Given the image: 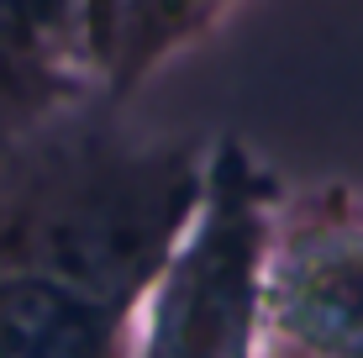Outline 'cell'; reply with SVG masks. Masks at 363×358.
Listing matches in <instances>:
<instances>
[{
    "mask_svg": "<svg viewBox=\"0 0 363 358\" xmlns=\"http://www.w3.org/2000/svg\"><path fill=\"white\" fill-rule=\"evenodd\" d=\"M284 184L237 132L206 142L195 211L174 237L147 290L137 353L143 358H258L274 237Z\"/></svg>",
    "mask_w": 363,
    "mask_h": 358,
    "instance_id": "7a4b0ae2",
    "label": "cell"
},
{
    "mask_svg": "<svg viewBox=\"0 0 363 358\" xmlns=\"http://www.w3.org/2000/svg\"><path fill=\"white\" fill-rule=\"evenodd\" d=\"M90 6L95 90L106 106H127L169 58L216 32L242 0H84Z\"/></svg>",
    "mask_w": 363,
    "mask_h": 358,
    "instance_id": "5b68a950",
    "label": "cell"
},
{
    "mask_svg": "<svg viewBox=\"0 0 363 358\" xmlns=\"http://www.w3.org/2000/svg\"><path fill=\"white\" fill-rule=\"evenodd\" d=\"M90 6L84 0H0V147L95 101Z\"/></svg>",
    "mask_w": 363,
    "mask_h": 358,
    "instance_id": "277c9868",
    "label": "cell"
},
{
    "mask_svg": "<svg viewBox=\"0 0 363 358\" xmlns=\"http://www.w3.org/2000/svg\"><path fill=\"white\" fill-rule=\"evenodd\" d=\"M264 353L279 358H363V201L316 190L284 201L274 237Z\"/></svg>",
    "mask_w": 363,
    "mask_h": 358,
    "instance_id": "3957f363",
    "label": "cell"
},
{
    "mask_svg": "<svg viewBox=\"0 0 363 358\" xmlns=\"http://www.w3.org/2000/svg\"><path fill=\"white\" fill-rule=\"evenodd\" d=\"M206 142L90 147L0 237V358L137 353L147 290L195 211Z\"/></svg>",
    "mask_w": 363,
    "mask_h": 358,
    "instance_id": "6da1fadb",
    "label": "cell"
}]
</instances>
